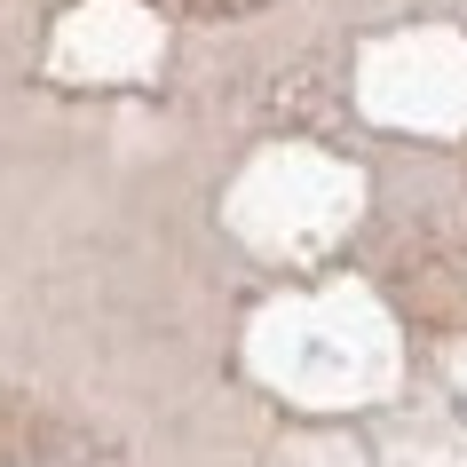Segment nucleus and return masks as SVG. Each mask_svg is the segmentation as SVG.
Wrapping results in <instances>:
<instances>
[{"label":"nucleus","instance_id":"f257e3e1","mask_svg":"<svg viewBox=\"0 0 467 467\" xmlns=\"http://www.w3.org/2000/svg\"><path fill=\"white\" fill-rule=\"evenodd\" d=\"M159 8H174V16H254L262 0H159Z\"/></svg>","mask_w":467,"mask_h":467}]
</instances>
